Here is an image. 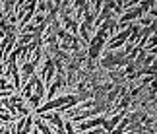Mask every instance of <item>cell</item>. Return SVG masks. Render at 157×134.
I'll return each mask as SVG.
<instances>
[{"label":"cell","mask_w":157,"mask_h":134,"mask_svg":"<svg viewBox=\"0 0 157 134\" xmlns=\"http://www.w3.org/2000/svg\"><path fill=\"white\" fill-rule=\"evenodd\" d=\"M105 115H99V117H93V119H87V120H83V123H78L74 124V128H76V134H82V132H87V130H93V128H99V126H103L105 123Z\"/></svg>","instance_id":"cell-1"},{"label":"cell","mask_w":157,"mask_h":134,"mask_svg":"<svg viewBox=\"0 0 157 134\" xmlns=\"http://www.w3.org/2000/svg\"><path fill=\"white\" fill-rule=\"evenodd\" d=\"M33 126L39 130V134H56V132H54L49 124L45 123L43 119H41V117H35V115H33Z\"/></svg>","instance_id":"cell-2"},{"label":"cell","mask_w":157,"mask_h":134,"mask_svg":"<svg viewBox=\"0 0 157 134\" xmlns=\"http://www.w3.org/2000/svg\"><path fill=\"white\" fill-rule=\"evenodd\" d=\"M35 37L31 33H17V37H16V47H25V45H29L33 41Z\"/></svg>","instance_id":"cell-3"},{"label":"cell","mask_w":157,"mask_h":134,"mask_svg":"<svg viewBox=\"0 0 157 134\" xmlns=\"http://www.w3.org/2000/svg\"><path fill=\"white\" fill-rule=\"evenodd\" d=\"M45 93H47V88L43 86V82H41V78H39L37 84H35V88H33V95H37L39 99L45 101Z\"/></svg>","instance_id":"cell-4"},{"label":"cell","mask_w":157,"mask_h":134,"mask_svg":"<svg viewBox=\"0 0 157 134\" xmlns=\"http://www.w3.org/2000/svg\"><path fill=\"white\" fill-rule=\"evenodd\" d=\"M155 22H157V20H155L153 16H149V14H144V16H142L140 20L136 22V23H138L140 27H149V26H151V23H155Z\"/></svg>","instance_id":"cell-5"},{"label":"cell","mask_w":157,"mask_h":134,"mask_svg":"<svg viewBox=\"0 0 157 134\" xmlns=\"http://www.w3.org/2000/svg\"><path fill=\"white\" fill-rule=\"evenodd\" d=\"M64 134H76V128L70 120H64Z\"/></svg>","instance_id":"cell-6"},{"label":"cell","mask_w":157,"mask_h":134,"mask_svg":"<svg viewBox=\"0 0 157 134\" xmlns=\"http://www.w3.org/2000/svg\"><path fill=\"white\" fill-rule=\"evenodd\" d=\"M82 134H107L103 130V126H99V128H93V130H87V132H82Z\"/></svg>","instance_id":"cell-7"}]
</instances>
